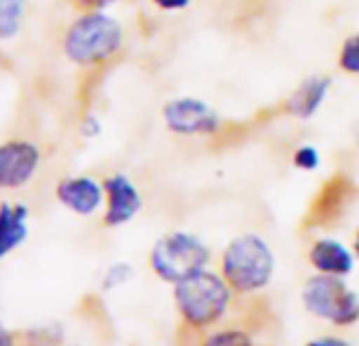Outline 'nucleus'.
<instances>
[{
	"mask_svg": "<svg viewBox=\"0 0 359 346\" xmlns=\"http://www.w3.org/2000/svg\"><path fill=\"white\" fill-rule=\"evenodd\" d=\"M150 5L161 13H182L193 5V0H150Z\"/></svg>",
	"mask_w": 359,
	"mask_h": 346,
	"instance_id": "6ab92c4d",
	"label": "nucleus"
},
{
	"mask_svg": "<svg viewBox=\"0 0 359 346\" xmlns=\"http://www.w3.org/2000/svg\"><path fill=\"white\" fill-rule=\"evenodd\" d=\"M336 66L346 76H359V32L348 34L336 53Z\"/></svg>",
	"mask_w": 359,
	"mask_h": 346,
	"instance_id": "4468645a",
	"label": "nucleus"
},
{
	"mask_svg": "<svg viewBox=\"0 0 359 346\" xmlns=\"http://www.w3.org/2000/svg\"><path fill=\"white\" fill-rule=\"evenodd\" d=\"M233 298L235 291L222 272L212 268H205L173 285L175 310L180 319L193 329H210L218 325L226 317Z\"/></svg>",
	"mask_w": 359,
	"mask_h": 346,
	"instance_id": "7ed1b4c3",
	"label": "nucleus"
},
{
	"mask_svg": "<svg viewBox=\"0 0 359 346\" xmlns=\"http://www.w3.org/2000/svg\"><path fill=\"white\" fill-rule=\"evenodd\" d=\"M163 127L182 139H212L224 131V116L203 97L175 95L161 108Z\"/></svg>",
	"mask_w": 359,
	"mask_h": 346,
	"instance_id": "423d86ee",
	"label": "nucleus"
},
{
	"mask_svg": "<svg viewBox=\"0 0 359 346\" xmlns=\"http://www.w3.org/2000/svg\"><path fill=\"white\" fill-rule=\"evenodd\" d=\"M55 199L74 216L91 218L104 209V184L87 173L68 176L55 184Z\"/></svg>",
	"mask_w": 359,
	"mask_h": 346,
	"instance_id": "1a4fd4ad",
	"label": "nucleus"
},
{
	"mask_svg": "<svg viewBox=\"0 0 359 346\" xmlns=\"http://www.w3.org/2000/svg\"><path fill=\"white\" fill-rule=\"evenodd\" d=\"M102 184H104L102 224L106 228H121L131 224L144 207V195L135 184V180L125 171H112L102 180Z\"/></svg>",
	"mask_w": 359,
	"mask_h": 346,
	"instance_id": "0eeeda50",
	"label": "nucleus"
},
{
	"mask_svg": "<svg viewBox=\"0 0 359 346\" xmlns=\"http://www.w3.org/2000/svg\"><path fill=\"white\" fill-rule=\"evenodd\" d=\"M306 260L315 272L344 279L353 272L357 256L351 245L336 237H317L309 245Z\"/></svg>",
	"mask_w": 359,
	"mask_h": 346,
	"instance_id": "9b49d317",
	"label": "nucleus"
},
{
	"mask_svg": "<svg viewBox=\"0 0 359 346\" xmlns=\"http://www.w3.org/2000/svg\"><path fill=\"white\" fill-rule=\"evenodd\" d=\"M210 245L199 235L182 228L161 235L148 251V266L152 275L169 285L210 268Z\"/></svg>",
	"mask_w": 359,
	"mask_h": 346,
	"instance_id": "20e7f679",
	"label": "nucleus"
},
{
	"mask_svg": "<svg viewBox=\"0 0 359 346\" xmlns=\"http://www.w3.org/2000/svg\"><path fill=\"white\" fill-rule=\"evenodd\" d=\"M131 277H133V266L129 262H114L102 275V289L104 291L118 289V287L127 285L131 281Z\"/></svg>",
	"mask_w": 359,
	"mask_h": 346,
	"instance_id": "f3484780",
	"label": "nucleus"
},
{
	"mask_svg": "<svg viewBox=\"0 0 359 346\" xmlns=\"http://www.w3.org/2000/svg\"><path fill=\"white\" fill-rule=\"evenodd\" d=\"M332 76L327 74H311L302 78L294 91L283 102V112L300 123H306L319 114V110L325 106L330 93H332Z\"/></svg>",
	"mask_w": 359,
	"mask_h": 346,
	"instance_id": "9d476101",
	"label": "nucleus"
},
{
	"mask_svg": "<svg viewBox=\"0 0 359 346\" xmlns=\"http://www.w3.org/2000/svg\"><path fill=\"white\" fill-rule=\"evenodd\" d=\"M30 0H0V43H11L26 24Z\"/></svg>",
	"mask_w": 359,
	"mask_h": 346,
	"instance_id": "ddd939ff",
	"label": "nucleus"
},
{
	"mask_svg": "<svg viewBox=\"0 0 359 346\" xmlns=\"http://www.w3.org/2000/svg\"><path fill=\"white\" fill-rule=\"evenodd\" d=\"M125 28L110 11H83L64 32V57L83 70H97L114 62L125 49Z\"/></svg>",
	"mask_w": 359,
	"mask_h": 346,
	"instance_id": "f257e3e1",
	"label": "nucleus"
},
{
	"mask_svg": "<svg viewBox=\"0 0 359 346\" xmlns=\"http://www.w3.org/2000/svg\"><path fill=\"white\" fill-rule=\"evenodd\" d=\"M0 346H15V338H13V333L5 327L3 321H0Z\"/></svg>",
	"mask_w": 359,
	"mask_h": 346,
	"instance_id": "4be33fe9",
	"label": "nucleus"
},
{
	"mask_svg": "<svg viewBox=\"0 0 359 346\" xmlns=\"http://www.w3.org/2000/svg\"><path fill=\"white\" fill-rule=\"evenodd\" d=\"M300 296L306 312L325 323L348 327L359 321V293L353 291L342 277L315 272L304 281Z\"/></svg>",
	"mask_w": 359,
	"mask_h": 346,
	"instance_id": "39448f33",
	"label": "nucleus"
},
{
	"mask_svg": "<svg viewBox=\"0 0 359 346\" xmlns=\"http://www.w3.org/2000/svg\"><path fill=\"white\" fill-rule=\"evenodd\" d=\"M201 346H256L252 335L245 329L239 327H224L218 331H212Z\"/></svg>",
	"mask_w": 359,
	"mask_h": 346,
	"instance_id": "dca6fc26",
	"label": "nucleus"
},
{
	"mask_svg": "<svg viewBox=\"0 0 359 346\" xmlns=\"http://www.w3.org/2000/svg\"><path fill=\"white\" fill-rule=\"evenodd\" d=\"M30 209L24 203H0V262L20 249L30 235Z\"/></svg>",
	"mask_w": 359,
	"mask_h": 346,
	"instance_id": "f8f14e48",
	"label": "nucleus"
},
{
	"mask_svg": "<svg viewBox=\"0 0 359 346\" xmlns=\"http://www.w3.org/2000/svg\"><path fill=\"white\" fill-rule=\"evenodd\" d=\"M74 3L83 11H110L121 0H74Z\"/></svg>",
	"mask_w": 359,
	"mask_h": 346,
	"instance_id": "aec40b11",
	"label": "nucleus"
},
{
	"mask_svg": "<svg viewBox=\"0 0 359 346\" xmlns=\"http://www.w3.org/2000/svg\"><path fill=\"white\" fill-rule=\"evenodd\" d=\"M351 247H353V251H355V256H357V260H359V224H357V228H355V233H353V243H351Z\"/></svg>",
	"mask_w": 359,
	"mask_h": 346,
	"instance_id": "5701e85b",
	"label": "nucleus"
},
{
	"mask_svg": "<svg viewBox=\"0 0 359 346\" xmlns=\"http://www.w3.org/2000/svg\"><path fill=\"white\" fill-rule=\"evenodd\" d=\"M79 131H81V135H83L85 139H95V137L102 135L104 123H102V118H100L97 114L87 112V114L81 118V123H79Z\"/></svg>",
	"mask_w": 359,
	"mask_h": 346,
	"instance_id": "a211bd4d",
	"label": "nucleus"
},
{
	"mask_svg": "<svg viewBox=\"0 0 359 346\" xmlns=\"http://www.w3.org/2000/svg\"><path fill=\"white\" fill-rule=\"evenodd\" d=\"M290 165H292L296 171L315 173V171L323 165L321 150H319L315 144L302 141V144H298V146L292 150V154H290Z\"/></svg>",
	"mask_w": 359,
	"mask_h": 346,
	"instance_id": "2eb2a0df",
	"label": "nucleus"
},
{
	"mask_svg": "<svg viewBox=\"0 0 359 346\" xmlns=\"http://www.w3.org/2000/svg\"><path fill=\"white\" fill-rule=\"evenodd\" d=\"M43 152L30 139L0 144V191H18L30 184L41 167Z\"/></svg>",
	"mask_w": 359,
	"mask_h": 346,
	"instance_id": "6e6552de",
	"label": "nucleus"
},
{
	"mask_svg": "<svg viewBox=\"0 0 359 346\" xmlns=\"http://www.w3.org/2000/svg\"><path fill=\"white\" fill-rule=\"evenodd\" d=\"M306 346H353L351 342L342 340V338H334V335H321L315 338L311 342H306Z\"/></svg>",
	"mask_w": 359,
	"mask_h": 346,
	"instance_id": "412c9836",
	"label": "nucleus"
},
{
	"mask_svg": "<svg viewBox=\"0 0 359 346\" xmlns=\"http://www.w3.org/2000/svg\"><path fill=\"white\" fill-rule=\"evenodd\" d=\"M220 272L235 293L252 296L266 289L277 270L271 243L258 233L235 235L220 251Z\"/></svg>",
	"mask_w": 359,
	"mask_h": 346,
	"instance_id": "f03ea898",
	"label": "nucleus"
}]
</instances>
